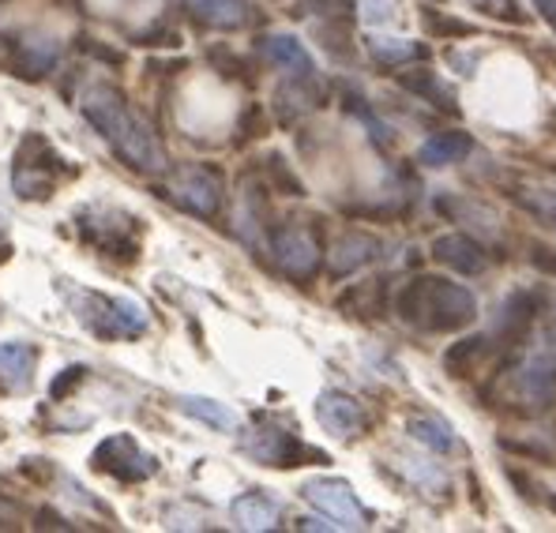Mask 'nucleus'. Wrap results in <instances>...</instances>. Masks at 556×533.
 <instances>
[{
  "instance_id": "f257e3e1",
  "label": "nucleus",
  "mask_w": 556,
  "mask_h": 533,
  "mask_svg": "<svg viewBox=\"0 0 556 533\" xmlns=\"http://www.w3.org/2000/svg\"><path fill=\"white\" fill-rule=\"evenodd\" d=\"M79 110H84L87 125L117 151V158H125L128 169H136V174H166L169 169L159 136L136 117L121 87L91 84L79 98Z\"/></svg>"
},
{
  "instance_id": "f03ea898",
  "label": "nucleus",
  "mask_w": 556,
  "mask_h": 533,
  "mask_svg": "<svg viewBox=\"0 0 556 533\" xmlns=\"http://www.w3.org/2000/svg\"><path fill=\"white\" fill-rule=\"evenodd\" d=\"M395 312L403 323L417 327L425 334H447L463 331L478 319V297L466 285L447 282L437 275H417L399 290Z\"/></svg>"
},
{
  "instance_id": "7ed1b4c3",
  "label": "nucleus",
  "mask_w": 556,
  "mask_h": 533,
  "mask_svg": "<svg viewBox=\"0 0 556 533\" xmlns=\"http://www.w3.org/2000/svg\"><path fill=\"white\" fill-rule=\"evenodd\" d=\"M504 391L515 402V409L527 417H538L553 409L556 402V331H545L522 360L504 368Z\"/></svg>"
},
{
  "instance_id": "20e7f679",
  "label": "nucleus",
  "mask_w": 556,
  "mask_h": 533,
  "mask_svg": "<svg viewBox=\"0 0 556 533\" xmlns=\"http://www.w3.org/2000/svg\"><path fill=\"white\" fill-rule=\"evenodd\" d=\"M76 316L98 339H139L147 331V312L128 297L84 293V297H76Z\"/></svg>"
},
{
  "instance_id": "39448f33",
  "label": "nucleus",
  "mask_w": 556,
  "mask_h": 533,
  "mask_svg": "<svg viewBox=\"0 0 556 533\" xmlns=\"http://www.w3.org/2000/svg\"><path fill=\"white\" fill-rule=\"evenodd\" d=\"M61 154L46 143V136L30 132L15 151L12 166V188L20 200H49L56 188V174H61Z\"/></svg>"
},
{
  "instance_id": "423d86ee",
  "label": "nucleus",
  "mask_w": 556,
  "mask_h": 533,
  "mask_svg": "<svg viewBox=\"0 0 556 533\" xmlns=\"http://www.w3.org/2000/svg\"><path fill=\"white\" fill-rule=\"evenodd\" d=\"M241 450L256 458V462L282 466V470H290V466H305V462H327L324 450L305 447L293 432L278 429V424H256V429H249L241 436Z\"/></svg>"
},
{
  "instance_id": "0eeeda50",
  "label": "nucleus",
  "mask_w": 556,
  "mask_h": 533,
  "mask_svg": "<svg viewBox=\"0 0 556 533\" xmlns=\"http://www.w3.org/2000/svg\"><path fill=\"white\" fill-rule=\"evenodd\" d=\"M271 259L293 282H308L324 264L320 237L305 226H278L271 229Z\"/></svg>"
},
{
  "instance_id": "6e6552de",
  "label": "nucleus",
  "mask_w": 556,
  "mask_h": 533,
  "mask_svg": "<svg viewBox=\"0 0 556 533\" xmlns=\"http://www.w3.org/2000/svg\"><path fill=\"white\" fill-rule=\"evenodd\" d=\"M301 496L316 507L320 515L334 522V530H365L369 526V511L362 507V499L354 496V488L339 478H316L301 485Z\"/></svg>"
},
{
  "instance_id": "1a4fd4ad",
  "label": "nucleus",
  "mask_w": 556,
  "mask_h": 533,
  "mask_svg": "<svg viewBox=\"0 0 556 533\" xmlns=\"http://www.w3.org/2000/svg\"><path fill=\"white\" fill-rule=\"evenodd\" d=\"M94 466H98V470H105V473H113L117 481H128V485H132V481H147V478H154V473H159V458L147 455V450H139L132 436L102 440L98 450H94Z\"/></svg>"
},
{
  "instance_id": "9d476101",
  "label": "nucleus",
  "mask_w": 556,
  "mask_h": 533,
  "mask_svg": "<svg viewBox=\"0 0 556 533\" xmlns=\"http://www.w3.org/2000/svg\"><path fill=\"white\" fill-rule=\"evenodd\" d=\"M542 308H545V293L542 290H519V293H511V297L501 305V312H496L493 331H489V339L496 342V350L519 346V342L527 339L530 323H534V316Z\"/></svg>"
},
{
  "instance_id": "9b49d317",
  "label": "nucleus",
  "mask_w": 556,
  "mask_h": 533,
  "mask_svg": "<svg viewBox=\"0 0 556 533\" xmlns=\"http://www.w3.org/2000/svg\"><path fill=\"white\" fill-rule=\"evenodd\" d=\"M174 203L195 218H215L223 211V180L203 166L185 169L174 185Z\"/></svg>"
},
{
  "instance_id": "f8f14e48",
  "label": "nucleus",
  "mask_w": 556,
  "mask_h": 533,
  "mask_svg": "<svg viewBox=\"0 0 556 533\" xmlns=\"http://www.w3.org/2000/svg\"><path fill=\"white\" fill-rule=\"evenodd\" d=\"M316 421H320L331 436L354 440L365 432V409H362V402L354 395H346V391H324V395L316 398Z\"/></svg>"
},
{
  "instance_id": "ddd939ff",
  "label": "nucleus",
  "mask_w": 556,
  "mask_h": 533,
  "mask_svg": "<svg viewBox=\"0 0 556 533\" xmlns=\"http://www.w3.org/2000/svg\"><path fill=\"white\" fill-rule=\"evenodd\" d=\"M432 259H437V264H444V267H452V270H459V275H466V278L481 275V270L489 267L485 244L473 241V237H466V233L437 237V241H432Z\"/></svg>"
},
{
  "instance_id": "4468645a",
  "label": "nucleus",
  "mask_w": 556,
  "mask_h": 533,
  "mask_svg": "<svg viewBox=\"0 0 556 533\" xmlns=\"http://www.w3.org/2000/svg\"><path fill=\"white\" fill-rule=\"evenodd\" d=\"M61 61V38L53 35H27L15 42L12 64L8 68L20 79H42L46 72H53V64Z\"/></svg>"
},
{
  "instance_id": "2eb2a0df",
  "label": "nucleus",
  "mask_w": 556,
  "mask_h": 533,
  "mask_svg": "<svg viewBox=\"0 0 556 533\" xmlns=\"http://www.w3.org/2000/svg\"><path fill=\"white\" fill-rule=\"evenodd\" d=\"M264 53V61H271L275 68H286L290 79H316V61L308 56V49L301 46V38L293 35H264L256 42Z\"/></svg>"
},
{
  "instance_id": "dca6fc26",
  "label": "nucleus",
  "mask_w": 556,
  "mask_h": 533,
  "mask_svg": "<svg viewBox=\"0 0 556 533\" xmlns=\"http://www.w3.org/2000/svg\"><path fill=\"white\" fill-rule=\"evenodd\" d=\"M380 249H383V244L376 241L372 233H346V237H339V241L331 244V259H327V270H331L334 278L354 275V270L369 267L372 259H380Z\"/></svg>"
},
{
  "instance_id": "f3484780",
  "label": "nucleus",
  "mask_w": 556,
  "mask_h": 533,
  "mask_svg": "<svg viewBox=\"0 0 556 533\" xmlns=\"http://www.w3.org/2000/svg\"><path fill=\"white\" fill-rule=\"evenodd\" d=\"M230 515L237 522V530L249 533H264V530H278V519H282V504L267 492H244L230 504Z\"/></svg>"
},
{
  "instance_id": "a211bd4d",
  "label": "nucleus",
  "mask_w": 556,
  "mask_h": 533,
  "mask_svg": "<svg viewBox=\"0 0 556 533\" xmlns=\"http://www.w3.org/2000/svg\"><path fill=\"white\" fill-rule=\"evenodd\" d=\"M185 8L215 30H241L252 23V4L249 0H185Z\"/></svg>"
},
{
  "instance_id": "6ab92c4d",
  "label": "nucleus",
  "mask_w": 556,
  "mask_h": 533,
  "mask_svg": "<svg viewBox=\"0 0 556 533\" xmlns=\"http://www.w3.org/2000/svg\"><path fill=\"white\" fill-rule=\"evenodd\" d=\"M38 350L30 342H0V380L8 391H30Z\"/></svg>"
},
{
  "instance_id": "aec40b11",
  "label": "nucleus",
  "mask_w": 556,
  "mask_h": 533,
  "mask_svg": "<svg viewBox=\"0 0 556 533\" xmlns=\"http://www.w3.org/2000/svg\"><path fill=\"white\" fill-rule=\"evenodd\" d=\"M470 151H473V139L466 132H437V136H429L421 147H417V162H421V166H429V169H444V166L463 162Z\"/></svg>"
},
{
  "instance_id": "412c9836",
  "label": "nucleus",
  "mask_w": 556,
  "mask_h": 533,
  "mask_svg": "<svg viewBox=\"0 0 556 533\" xmlns=\"http://www.w3.org/2000/svg\"><path fill=\"white\" fill-rule=\"evenodd\" d=\"M406 436L417 440L421 447H429L432 455H455V450H463L459 436L452 432V424H447L444 417H432V414H414L410 421H406Z\"/></svg>"
},
{
  "instance_id": "4be33fe9",
  "label": "nucleus",
  "mask_w": 556,
  "mask_h": 533,
  "mask_svg": "<svg viewBox=\"0 0 556 533\" xmlns=\"http://www.w3.org/2000/svg\"><path fill=\"white\" fill-rule=\"evenodd\" d=\"M369 46V56L383 68H406V64H417V61H429V46L421 42H410V38H388V35H372L365 38Z\"/></svg>"
},
{
  "instance_id": "5701e85b",
  "label": "nucleus",
  "mask_w": 556,
  "mask_h": 533,
  "mask_svg": "<svg viewBox=\"0 0 556 533\" xmlns=\"http://www.w3.org/2000/svg\"><path fill=\"white\" fill-rule=\"evenodd\" d=\"M399 87L410 90V94L425 98L429 105H437V110L452 113V117H459V102H455V90L444 84V79H437V72L429 68H417V72H403L399 76Z\"/></svg>"
},
{
  "instance_id": "b1692460",
  "label": "nucleus",
  "mask_w": 556,
  "mask_h": 533,
  "mask_svg": "<svg viewBox=\"0 0 556 533\" xmlns=\"http://www.w3.org/2000/svg\"><path fill=\"white\" fill-rule=\"evenodd\" d=\"M383 297H388V278H372V282L350 285L339 297V308L346 312V316L376 319V316H383Z\"/></svg>"
},
{
  "instance_id": "393cba45",
  "label": "nucleus",
  "mask_w": 556,
  "mask_h": 533,
  "mask_svg": "<svg viewBox=\"0 0 556 533\" xmlns=\"http://www.w3.org/2000/svg\"><path fill=\"white\" fill-rule=\"evenodd\" d=\"M177 406H181V414H188L192 421L211 424L215 432H233L237 429V414L226 406V402L203 398V395H185V398H177Z\"/></svg>"
},
{
  "instance_id": "a878e982",
  "label": "nucleus",
  "mask_w": 556,
  "mask_h": 533,
  "mask_svg": "<svg viewBox=\"0 0 556 533\" xmlns=\"http://www.w3.org/2000/svg\"><path fill=\"white\" fill-rule=\"evenodd\" d=\"M489 354H496V342L489 334H470V339L455 342L452 350L444 354V368L452 376H466L478 360H485Z\"/></svg>"
},
{
  "instance_id": "bb28decb",
  "label": "nucleus",
  "mask_w": 556,
  "mask_h": 533,
  "mask_svg": "<svg viewBox=\"0 0 556 533\" xmlns=\"http://www.w3.org/2000/svg\"><path fill=\"white\" fill-rule=\"evenodd\" d=\"M515 200H519V207L527 211L530 218L556 229V188H522Z\"/></svg>"
},
{
  "instance_id": "cd10ccee",
  "label": "nucleus",
  "mask_w": 556,
  "mask_h": 533,
  "mask_svg": "<svg viewBox=\"0 0 556 533\" xmlns=\"http://www.w3.org/2000/svg\"><path fill=\"white\" fill-rule=\"evenodd\" d=\"M342 105H346L350 113H354L357 120H365V128H369V136H372V143H380V147H391V128L383 125L380 117H376V113L369 110V102H365L362 94H354V90H346V94H342Z\"/></svg>"
},
{
  "instance_id": "c85d7f7f",
  "label": "nucleus",
  "mask_w": 556,
  "mask_h": 533,
  "mask_svg": "<svg viewBox=\"0 0 556 533\" xmlns=\"http://www.w3.org/2000/svg\"><path fill=\"white\" fill-rule=\"evenodd\" d=\"M264 169H267V180H271V188H278L282 195H305V185H301V177H293L290 162H286L282 154H267Z\"/></svg>"
},
{
  "instance_id": "c756f323",
  "label": "nucleus",
  "mask_w": 556,
  "mask_h": 533,
  "mask_svg": "<svg viewBox=\"0 0 556 533\" xmlns=\"http://www.w3.org/2000/svg\"><path fill=\"white\" fill-rule=\"evenodd\" d=\"M425 30L437 38H473L478 35L473 23L455 20V15H447V12H425Z\"/></svg>"
},
{
  "instance_id": "7c9ffc66",
  "label": "nucleus",
  "mask_w": 556,
  "mask_h": 533,
  "mask_svg": "<svg viewBox=\"0 0 556 533\" xmlns=\"http://www.w3.org/2000/svg\"><path fill=\"white\" fill-rule=\"evenodd\" d=\"M207 61L215 64V72H223L226 79H244V84H252V76H249L252 68L233 53L230 46H211L207 49Z\"/></svg>"
},
{
  "instance_id": "2f4dec72",
  "label": "nucleus",
  "mask_w": 556,
  "mask_h": 533,
  "mask_svg": "<svg viewBox=\"0 0 556 533\" xmlns=\"http://www.w3.org/2000/svg\"><path fill=\"white\" fill-rule=\"evenodd\" d=\"M403 473L414 481V485H421L425 492H432V496H437V488H440V492H447V478L437 470V462H432V466H417L414 458H406V462H403Z\"/></svg>"
},
{
  "instance_id": "473e14b6",
  "label": "nucleus",
  "mask_w": 556,
  "mask_h": 533,
  "mask_svg": "<svg viewBox=\"0 0 556 533\" xmlns=\"http://www.w3.org/2000/svg\"><path fill=\"white\" fill-rule=\"evenodd\" d=\"M305 15H320V20H350L354 15V0H298Z\"/></svg>"
},
{
  "instance_id": "72a5a7b5",
  "label": "nucleus",
  "mask_w": 556,
  "mask_h": 533,
  "mask_svg": "<svg viewBox=\"0 0 556 533\" xmlns=\"http://www.w3.org/2000/svg\"><path fill=\"white\" fill-rule=\"evenodd\" d=\"M87 372H91V368H87V365H68V368H64V372H61V376H56V380H53V388H49V395H53V402L68 398L72 391H76L79 383L87 380Z\"/></svg>"
},
{
  "instance_id": "f704fd0d",
  "label": "nucleus",
  "mask_w": 556,
  "mask_h": 533,
  "mask_svg": "<svg viewBox=\"0 0 556 533\" xmlns=\"http://www.w3.org/2000/svg\"><path fill=\"white\" fill-rule=\"evenodd\" d=\"M132 42L143 49H177L181 46V35H177L174 27H151V30H143V35H136Z\"/></svg>"
},
{
  "instance_id": "c9c22d12",
  "label": "nucleus",
  "mask_w": 556,
  "mask_h": 533,
  "mask_svg": "<svg viewBox=\"0 0 556 533\" xmlns=\"http://www.w3.org/2000/svg\"><path fill=\"white\" fill-rule=\"evenodd\" d=\"M395 15H399L395 0H362V20L369 23V27H383V23H391Z\"/></svg>"
},
{
  "instance_id": "e433bc0d",
  "label": "nucleus",
  "mask_w": 556,
  "mask_h": 533,
  "mask_svg": "<svg viewBox=\"0 0 556 533\" xmlns=\"http://www.w3.org/2000/svg\"><path fill=\"white\" fill-rule=\"evenodd\" d=\"M346 23H350V20H342V23H339V30L316 27V35H320V42H324L327 53H334V56H350V53H354V46H350V35H346Z\"/></svg>"
},
{
  "instance_id": "4c0bfd02",
  "label": "nucleus",
  "mask_w": 556,
  "mask_h": 533,
  "mask_svg": "<svg viewBox=\"0 0 556 533\" xmlns=\"http://www.w3.org/2000/svg\"><path fill=\"white\" fill-rule=\"evenodd\" d=\"M470 8H478V12L493 15V20H508V23H519V4L515 0H466Z\"/></svg>"
},
{
  "instance_id": "58836bf2",
  "label": "nucleus",
  "mask_w": 556,
  "mask_h": 533,
  "mask_svg": "<svg viewBox=\"0 0 556 533\" xmlns=\"http://www.w3.org/2000/svg\"><path fill=\"white\" fill-rule=\"evenodd\" d=\"M79 49H84L87 56H94V61L113 64V68H121V64H125V53H121V49L102 46V42H98V38H79Z\"/></svg>"
},
{
  "instance_id": "ea45409f",
  "label": "nucleus",
  "mask_w": 556,
  "mask_h": 533,
  "mask_svg": "<svg viewBox=\"0 0 556 533\" xmlns=\"http://www.w3.org/2000/svg\"><path fill=\"white\" fill-rule=\"evenodd\" d=\"M260 128H264V110H260V105H249V110H244V120H237V139H252V136H264L260 132Z\"/></svg>"
},
{
  "instance_id": "a19ab883",
  "label": "nucleus",
  "mask_w": 556,
  "mask_h": 533,
  "mask_svg": "<svg viewBox=\"0 0 556 533\" xmlns=\"http://www.w3.org/2000/svg\"><path fill=\"white\" fill-rule=\"evenodd\" d=\"M530 264L542 270V275L556 278V249H545V244H530Z\"/></svg>"
},
{
  "instance_id": "79ce46f5",
  "label": "nucleus",
  "mask_w": 556,
  "mask_h": 533,
  "mask_svg": "<svg viewBox=\"0 0 556 533\" xmlns=\"http://www.w3.org/2000/svg\"><path fill=\"white\" fill-rule=\"evenodd\" d=\"M30 526L35 530H72V522H64V515H56L53 507H38Z\"/></svg>"
},
{
  "instance_id": "37998d69",
  "label": "nucleus",
  "mask_w": 556,
  "mask_h": 533,
  "mask_svg": "<svg viewBox=\"0 0 556 533\" xmlns=\"http://www.w3.org/2000/svg\"><path fill=\"white\" fill-rule=\"evenodd\" d=\"M20 519H23V511H20V507H15L12 499H4V496H0V522H4V526H15V522H20Z\"/></svg>"
},
{
  "instance_id": "c03bdc74",
  "label": "nucleus",
  "mask_w": 556,
  "mask_h": 533,
  "mask_svg": "<svg viewBox=\"0 0 556 533\" xmlns=\"http://www.w3.org/2000/svg\"><path fill=\"white\" fill-rule=\"evenodd\" d=\"M530 4H534V12H542V20L556 30V0H530Z\"/></svg>"
},
{
  "instance_id": "a18cd8bd",
  "label": "nucleus",
  "mask_w": 556,
  "mask_h": 533,
  "mask_svg": "<svg viewBox=\"0 0 556 533\" xmlns=\"http://www.w3.org/2000/svg\"><path fill=\"white\" fill-rule=\"evenodd\" d=\"M298 530H334V522L327 519V515H324V519H301Z\"/></svg>"
}]
</instances>
